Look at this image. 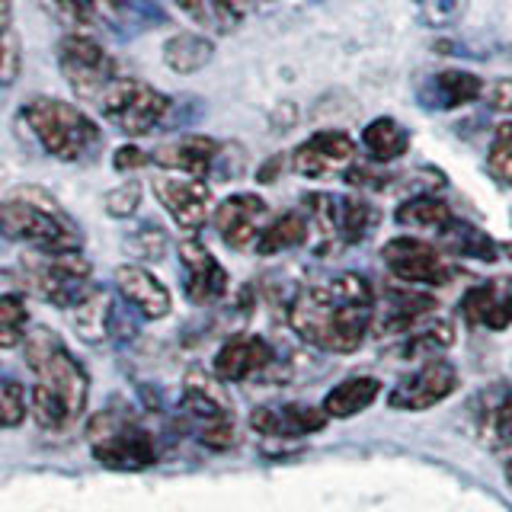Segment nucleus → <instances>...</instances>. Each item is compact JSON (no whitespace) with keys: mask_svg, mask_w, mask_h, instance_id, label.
Segmentation results:
<instances>
[{"mask_svg":"<svg viewBox=\"0 0 512 512\" xmlns=\"http://www.w3.org/2000/svg\"><path fill=\"white\" fill-rule=\"evenodd\" d=\"M506 480H509V484H512V458L506 461Z\"/></svg>","mask_w":512,"mask_h":512,"instance_id":"47","label":"nucleus"},{"mask_svg":"<svg viewBox=\"0 0 512 512\" xmlns=\"http://www.w3.org/2000/svg\"><path fill=\"white\" fill-rule=\"evenodd\" d=\"M487 173L500 186L512 189V119L496 125L490 148H487Z\"/></svg>","mask_w":512,"mask_h":512,"instance_id":"37","label":"nucleus"},{"mask_svg":"<svg viewBox=\"0 0 512 512\" xmlns=\"http://www.w3.org/2000/svg\"><path fill=\"white\" fill-rule=\"evenodd\" d=\"M480 103H484L490 112H496V116H509L512 112V77H496L490 84H484Z\"/></svg>","mask_w":512,"mask_h":512,"instance_id":"43","label":"nucleus"},{"mask_svg":"<svg viewBox=\"0 0 512 512\" xmlns=\"http://www.w3.org/2000/svg\"><path fill=\"white\" fill-rule=\"evenodd\" d=\"M215 231L231 250H250L256 247L263 228L269 224V205L256 192H234L215 208Z\"/></svg>","mask_w":512,"mask_h":512,"instance_id":"14","label":"nucleus"},{"mask_svg":"<svg viewBox=\"0 0 512 512\" xmlns=\"http://www.w3.org/2000/svg\"><path fill=\"white\" fill-rule=\"evenodd\" d=\"M23 45L13 23V0H0V87H10L20 77Z\"/></svg>","mask_w":512,"mask_h":512,"instance_id":"36","label":"nucleus"},{"mask_svg":"<svg viewBox=\"0 0 512 512\" xmlns=\"http://www.w3.org/2000/svg\"><path fill=\"white\" fill-rule=\"evenodd\" d=\"M464 0H420V20L426 26H452L461 20Z\"/></svg>","mask_w":512,"mask_h":512,"instance_id":"42","label":"nucleus"},{"mask_svg":"<svg viewBox=\"0 0 512 512\" xmlns=\"http://www.w3.org/2000/svg\"><path fill=\"white\" fill-rule=\"evenodd\" d=\"M125 244H128V253L135 256V260H160V256L167 253V244H170V237L167 231L160 228V224L154 221H144L135 228V234H128L125 237Z\"/></svg>","mask_w":512,"mask_h":512,"instance_id":"39","label":"nucleus"},{"mask_svg":"<svg viewBox=\"0 0 512 512\" xmlns=\"http://www.w3.org/2000/svg\"><path fill=\"white\" fill-rule=\"evenodd\" d=\"M221 151H224V144L208 135H183V138L164 144V148H157L151 154V164L164 167V170L199 176V180H215Z\"/></svg>","mask_w":512,"mask_h":512,"instance_id":"20","label":"nucleus"},{"mask_svg":"<svg viewBox=\"0 0 512 512\" xmlns=\"http://www.w3.org/2000/svg\"><path fill=\"white\" fill-rule=\"evenodd\" d=\"M116 292L122 301L144 320H160L173 311L170 288L160 282L151 269H144L138 263H122L116 269Z\"/></svg>","mask_w":512,"mask_h":512,"instance_id":"21","label":"nucleus"},{"mask_svg":"<svg viewBox=\"0 0 512 512\" xmlns=\"http://www.w3.org/2000/svg\"><path fill=\"white\" fill-rule=\"evenodd\" d=\"M484 93V80H480L474 71L464 68H442L432 71L420 90H416V103L426 112H452L461 106H471L480 100Z\"/></svg>","mask_w":512,"mask_h":512,"instance_id":"18","label":"nucleus"},{"mask_svg":"<svg viewBox=\"0 0 512 512\" xmlns=\"http://www.w3.org/2000/svg\"><path fill=\"white\" fill-rule=\"evenodd\" d=\"M381 263L388 266L394 279L407 285H448L458 269L445 260L436 244H426L420 237H394L381 247Z\"/></svg>","mask_w":512,"mask_h":512,"instance_id":"11","label":"nucleus"},{"mask_svg":"<svg viewBox=\"0 0 512 512\" xmlns=\"http://www.w3.org/2000/svg\"><path fill=\"white\" fill-rule=\"evenodd\" d=\"M500 253H503V256H509V260H512V240H509V244H503V247H500Z\"/></svg>","mask_w":512,"mask_h":512,"instance_id":"46","label":"nucleus"},{"mask_svg":"<svg viewBox=\"0 0 512 512\" xmlns=\"http://www.w3.org/2000/svg\"><path fill=\"white\" fill-rule=\"evenodd\" d=\"M112 164H116L119 173H132V170H144L151 164V154L141 151L138 144H122V148L112 154Z\"/></svg>","mask_w":512,"mask_h":512,"instance_id":"45","label":"nucleus"},{"mask_svg":"<svg viewBox=\"0 0 512 512\" xmlns=\"http://www.w3.org/2000/svg\"><path fill=\"white\" fill-rule=\"evenodd\" d=\"M151 189L157 202L167 208V215L180 224L186 234H196L205 228L208 215H212V189H208L205 180L160 167L151 176Z\"/></svg>","mask_w":512,"mask_h":512,"instance_id":"12","label":"nucleus"},{"mask_svg":"<svg viewBox=\"0 0 512 512\" xmlns=\"http://www.w3.org/2000/svg\"><path fill=\"white\" fill-rule=\"evenodd\" d=\"M356 157V141L349 132L340 128H324L314 132L311 138H304L298 148L292 151V170L304 180H324V176L346 170Z\"/></svg>","mask_w":512,"mask_h":512,"instance_id":"15","label":"nucleus"},{"mask_svg":"<svg viewBox=\"0 0 512 512\" xmlns=\"http://www.w3.org/2000/svg\"><path fill=\"white\" fill-rule=\"evenodd\" d=\"M304 215L311 221V234H317L320 253H333L343 247H359L378 231L381 212L365 196H333V192H308L301 199Z\"/></svg>","mask_w":512,"mask_h":512,"instance_id":"5","label":"nucleus"},{"mask_svg":"<svg viewBox=\"0 0 512 512\" xmlns=\"http://www.w3.org/2000/svg\"><path fill=\"white\" fill-rule=\"evenodd\" d=\"M64 20L74 26H96L100 23V0H55Z\"/></svg>","mask_w":512,"mask_h":512,"instance_id":"44","label":"nucleus"},{"mask_svg":"<svg viewBox=\"0 0 512 512\" xmlns=\"http://www.w3.org/2000/svg\"><path fill=\"white\" fill-rule=\"evenodd\" d=\"M474 436L493 452L512 445V388L490 384L474 397Z\"/></svg>","mask_w":512,"mask_h":512,"instance_id":"24","label":"nucleus"},{"mask_svg":"<svg viewBox=\"0 0 512 512\" xmlns=\"http://www.w3.org/2000/svg\"><path fill=\"white\" fill-rule=\"evenodd\" d=\"M0 234L29 250L71 253L84 250V231L39 186H16L0 202Z\"/></svg>","mask_w":512,"mask_h":512,"instance_id":"3","label":"nucleus"},{"mask_svg":"<svg viewBox=\"0 0 512 512\" xmlns=\"http://www.w3.org/2000/svg\"><path fill=\"white\" fill-rule=\"evenodd\" d=\"M436 314V298L426 292H413V288H391L381 301H375V320L372 333L378 336H404L426 317Z\"/></svg>","mask_w":512,"mask_h":512,"instance_id":"19","label":"nucleus"},{"mask_svg":"<svg viewBox=\"0 0 512 512\" xmlns=\"http://www.w3.org/2000/svg\"><path fill=\"white\" fill-rule=\"evenodd\" d=\"M180 413H183L192 436H196L205 448H212V452H228V448L237 442L231 404L221 391L218 375H205L202 368H192L183 381Z\"/></svg>","mask_w":512,"mask_h":512,"instance_id":"8","label":"nucleus"},{"mask_svg":"<svg viewBox=\"0 0 512 512\" xmlns=\"http://www.w3.org/2000/svg\"><path fill=\"white\" fill-rule=\"evenodd\" d=\"M138 205H141V183L138 180H128L106 196V212L116 215V218H132L138 212Z\"/></svg>","mask_w":512,"mask_h":512,"instance_id":"41","label":"nucleus"},{"mask_svg":"<svg viewBox=\"0 0 512 512\" xmlns=\"http://www.w3.org/2000/svg\"><path fill=\"white\" fill-rule=\"evenodd\" d=\"M452 343H455V327L442 317H426L423 324H416L410 333H404L400 356L404 359H426L429 352H439Z\"/></svg>","mask_w":512,"mask_h":512,"instance_id":"35","label":"nucleus"},{"mask_svg":"<svg viewBox=\"0 0 512 512\" xmlns=\"http://www.w3.org/2000/svg\"><path fill=\"white\" fill-rule=\"evenodd\" d=\"M381 394V381L372 375H356L340 381L336 388L324 397V413L330 420H349V416H359L362 410H368Z\"/></svg>","mask_w":512,"mask_h":512,"instance_id":"29","label":"nucleus"},{"mask_svg":"<svg viewBox=\"0 0 512 512\" xmlns=\"http://www.w3.org/2000/svg\"><path fill=\"white\" fill-rule=\"evenodd\" d=\"M176 7L212 36H228L244 20V13H240L234 0H176Z\"/></svg>","mask_w":512,"mask_h":512,"instance_id":"34","label":"nucleus"},{"mask_svg":"<svg viewBox=\"0 0 512 512\" xmlns=\"http://www.w3.org/2000/svg\"><path fill=\"white\" fill-rule=\"evenodd\" d=\"M96 109H100V116L109 119L119 132L141 138L170 122L173 100L167 93H160L157 87L144 84V80L122 74L116 84L96 100Z\"/></svg>","mask_w":512,"mask_h":512,"instance_id":"9","label":"nucleus"},{"mask_svg":"<svg viewBox=\"0 0 512 512\" xmlns=\"http://www.w3.org/2000/svg\"><path fill=\"white\" fill-rule=\"evenodd\" d=\"M343 180L352 186V189H362V192H384V189H391L400 176H394L391 170H381V167H346L343 173Z\"/></svg>","mask_w":512,"mask_h":512,"instance_id":"40","label":"nucleus"},{"mask_svg":"<svg viewBox=\"0 0 512 512\" xmlns=\"http://www.w3.org/2000/svg\"><path fill=\"white\" fill-rule=\"evenodd\" d=\"M272 365H276V349L256 333H234L231 340L221 343L212 362L215 375L228 384L263 378L266 372H272Z\"/></svg>","mask_w":512,"mask_h":512,"instance_id":"16","label":"nucleus"},{"mask_svg":"<svg viewBox=\"0 0 512 512\" xmlns=\"http://www.w3.org/2000/svg\"><path fill=\"white\" fill-rule=\"evenodd\" d=\"M215 58V42L196 32H176L164 45V64L173 74H199Z\"/></svg>","mask_w":512,"mask_h":512,"instance_id":"32","label":"nucleus"},{"mask_svg":"<svg viewBox=\"0 0 512 512\" xmlns=\"http://www.w3.org/2000/svg\"><path fill=\"white\" fill-rule=\"evenodd\" d=\"M23 349L32 372V420L45 432H68L80 423L90 400V375L84 362L48 327H29Z\"/></svg>","mask_w":512,"mask_h":512,"instance_id":"2","label":"nucleus"},{"mask_svg":"<svg viewBox=\"0 0 512 512\" xmlns=\"http://www.w3.org/2000/svg\"><path fill=\"white\" fill-rule=\"evenodd\" d=\"M455 391H458V368L445 359H426L420 368H413L410 375H404L394 384L388 404L404 413H423L442 404Z\"/></svg>","mask_w":512,"mask_h":512,"instance_id":"13","label":"nucleus"},{"mask_svg":"<svg viewBox=\"0 0 512 512\" xmlns=\"http://www.w3.org/2000/svg\"><path fill=\"white\" fill-rule=\"evenodd\" d=\"M362 144H365V151H368V157L375 160V164H391V160L407 154V148H410V132L397 119L381 116V119L365 125Z\"/></svg>","mask_w":512,"mask_h":512,"instance_id":"33","label":"nucleus"},{"mask_svg":"<svg viewBox=\"0 0 512 512\" xmlns=\"http://www.w3.org/2000/svg\"><path fill=\"white\" fill-rule=\"evenodd\" d=\"M183 263V292L192 304H215L228 295V269L218 263V256L199 240H183L180 244Z\"/></svg>","mask_w":512,"mask_h":512,"instance_id":"17","label":"nucleus"},{"mask_svg":"<svg viewBox=\"0 0 512 512\" xmlns=\"http://www.w3.org/2000/svg\"><path fill=\"white\" fill-rule=\"evenodd\" d=\"M29 285L23 272L16 269H0V349L23 346L26 333L32 327L29 320Z\"/></svg>","mask_w":512,"mask_h":512,"instance_id":"25","label":"nucleus"},{"mask_svg":"<svg viewBox=\"0 0 512 512\" xmlns=\"http://www.w3.org/2000/svg\"><path fill=\"white\" fill-rule=\"evenodd\" d=\"M71 324L77 330V336L84 343L100 346L112 336V317H116V301L106 292L103 285H93L90 292L80 298L74 308L68 311Z\"/></svg>","mask_w":512,"mask_h":512,"instance_id":"28","label":"nucleus"},{"mask_svg":"<svg viewBox=\"0 0 512 512\" xmlns=\"http://www.w3.org/2000/svg\"><path fill=\"white\" fill-rule=\"evenodd\" d=\"M452 215H455L452 205L439 199L436 192H413L410 199H404L394 208L397 224H404V228H413V231H432V234H436Z\"/></svg>","mask_w":512,"mask_h":512,"instance_id":"31","label":"nucleus"},{"mask_svg":"<svg viewBox=\"0 0 512 512\" xmlns=\"http://www.w3.org/2000/svg\"><path fill=\"white\" fill-rule=\"evenodd\" d=\"M436 237H439V250L448 256H464V260H477V263H496L503 256L500 244L484 228H477L474 221H464L458 215L448 218L436 231Z\"/></svg>","mask_w":512,"mask_h":512,"instance_id":"27","label":"nucleus"},{"mask_svg":"<svg viewBox=\"0 0 512 512\" xmlns=\"http://www.w3.org/2000/svg\"><path fill=\"white\" fill-rule=\"evenodd\" d=\"M55 55H58V68H61L64 80H68V87L80 96V100H87L93 106L122 77L119 61L112 58L96 39L84 36V32L64 36L58 42Z\"/></svg>","mask_w":512,"mask_h":512,"instance_id":"10","label":"nucleus"},{"mask_svg":"<svg viewBox=\"0 0 512 512\" xmlns=\"http://www.w3.org/2000/svg\"><path fill=\"white\" fill-rule=\"evenodd\" d=\"M308 240H311V221L304 215V208H292V212H282L279 218H272L266 224L253 250L260 256H276L285 250L304 247Z\"/></svg>","mask_w":512,"mask_h":512,"instance_id":"30","label":"nucleus"},{"mask_svg":"<svg viewBox=\"0 0 512 512\" xmlns=\"http://www.w3.org/2000/svg\"><path fill=\"white\" fill-rule=\"evenodd\" d=\"M100 23L116 36H141L167 23L160 0H100Z\"/></svg>","mask_w":512,"mask_h":512,"instance_id":"26","label":"nucleus"},{"mask_svg":"<svg viewBox=\"0 0 512 512\" xmlns=\"http://www.w3.org/2000/svg\"><path fill=\"white\" fill-rule=\"evenodd\" d=\"M90 452L109 471H144L160 461V445L128 410H100L87 426Z\"/></svg>","mask_w":512,"mask_h":512,"instance_id":"6","label":"nucleus"},{"mask_svg":"<svg viewBox=\"0 0 512 512\" xmlns=\"http://www.w3.org/2000/svg\"><path fill=\"white\" fill-rule=\"evenodd\" d=\"M327 420L330 416L324 413V407H311V404H266L250 413L253 432H260L266 439L311 436V432L324 429Z\"/></svg>","mask_w":512,"mask_h":512,"instance_id":"22","label":"nucleus"},{"mask_svg":"<svg viewBox=\"0 0 512 512\" xmlns=\"http://www.w3.org/2000/svg\"><path fill=\"white\" fill-rule=\"evenodd\" d=\"M375 301V288L362 272H336L298 288L288 304V324L308 346L349 356L372 333Z\"/></svg>","mask_w":512,"mask_h":512,"instance_id":"1","label":"nucleus"},{"mask_svg":"<svg viewBox=\"0 0 512 512\" xmlns=\"http://www.w3.org/2000/svg\"><path fill=\"white\" fill-rule=\"evenodd\" d=\"M23 279L32 295L55 304L61 311H71L84 298L93 282V266L84 250L71 253H48V250H26L23 253Z\"/></svg>","mask_w":512,"mask_h":512,"instance_id":"7","label":"nucleus"},{"mask_svg":"<svg viewBox=\"0 0 512 512\" xmlns=\"http://www.w3.org/2000/svg\"><path fill=\"white\" fill-rule=\"evenodd\" d=\"M23 122L36 135L39 148L64 164L90 160L100 151V125L74 103L55 100V96H32L23 106Z\"/></svg>","mask_w":512,"mask_h":512,"instance_id":"4","label":"nucleus"},{"mask_svg":"<svg viewBox=\"0 0 512 512\" xmlns=\"http://www.w3.org/2000/svg\"><path fill=\"white\" fill-rule=\"evenodd\" d=\"M26 416H29V391L23 388V381L0 378V429L23 426Z\"/></svg>","mask_w":512,"mask_h":512,"instance_id":"38","label":"nucleus"},{"mask_svg":"<svg viewBox=\"0 0 512 512\" xmlns=\"http://www.w3.org/2000/svg\"><path fill=\"white\" fill-rule=\"evenodd\" d=\"M461 317L471 327L506 330L512 324V279H484L471 285L461 298Z\"/></svg>","mask_w":512,"mask_h":512,"instance_id":"23","label":"nucleus"},{"mask_svg":"<svg viewBox=\"0 0 512 512\" xmlns=\"http://www.w3.org/2000/svg\"><path fill=\"white\" fill-rule=\"evenodd\" d=\"M0 237H4V234H0Z\"/></svg>","mask_w":512,"mask_h":512,"instance_id":"48","label":"nucleus"}]
</instances>
